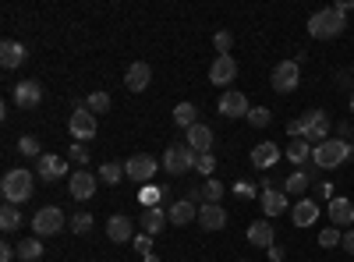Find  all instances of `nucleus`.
<instances>
[{"instance_id":"4468645a","label":"nucleus","mask_w":354,"mask_h":262,"mask_svg":"<svg viewBox=\"0 0 354 262\" xmlns=\"http://www.w3.org/2000/svg\"><path fill=\"white\" fill-rule=\"evenodd\" d=\"M25 61H28V50H25L21 43H15V39H4V43H0V64H4L8 71L21 68Z\"/></svg>"},{"instance_id":"dca6fc26","label":"nucleus","mask_w":354,"mask_h":262,"mask_svg":"<svg viewBox=\"0 0 354 262\" xmlns=\"http://www.w3.org/2000/svg\"><path fill=\"white\" fill-rule=\"evenodd\" d=\"M15 103L25 106V110L28 106H39L43 103V85L39 82H18L15 85Z\"/></svg>"},{"instance_id":"bb28decb","label":"nucleus","mask_w":354,"mask_h":262,"mask_svg":"<svg viewBox=\"0 0 354 262\" xmlns=\"http://www.w3.org/2000/svg\"><path fill=\"white\" fill-rule=\"evenodd\" d=\"M262 213H266V216L287 213V195H283V191H262Z\"/></svg>"},{"instance_id":"5701e85b","label":"nucleus","mask_w":354,"mask_h":262,"mask_svg":"<svg viewBox=\"0 0 354 262\" xmlns=\"http://www.w3.org/2000/svg\"><path fill=\"white\" fill-rule=\"evenodd\" d=\"M248 245H255V248H273V227H270V220L248 223Z\"/></svg>"},{"instance_id":"37998d69","label":"nucleus","mask_w":354,"mask_h":262,"mask_svg":"<svg viewBox=\"0 0 354 262\" xmlns=\"http://www.w3.org/2000/svg\"><path fill=\"white\" fill-rule=\"evenodd\" d=\"M71 160H75L78 167H82V163H88V149H85V145H78V142H75V145H71Z\"/></svg>"},{"instance_id":"c756f323","label":"nucleus","mask_w":354,"mask_h":262,"mask_svg":"<svg viewBox=\"0 0 354 262\" xmlns=\"http://www.w3.org/2000/svg\"><path fill=\"white\" fill-rule=\"evenodd\" d=\"M43 255V238H25L21 245H18V259L21 262H36Z\"/></svg>"},{"instance_id":"39448f33","label":"nucleus","mask_w":354,"mask_h":262,"mask_svg":"<svg viewBox=\"0 0 354 262\" xmlns=\"http://www.w3.org/2000/svg\"><path fill=\"white\" fill-rule=\"evenodd\" d=\"M298 121H301V138L312 145V149L322 145V142H330V113L326 110H308Z\"/></svg>"},{"instance_id":"393cba45","label":"nucleus","mask_w":354,"mask_h":262,"mask_svg":"<svg viewBox=\"0 0 354 262\" xmlns=\"http://www.w3.org/2000/svg\"><path fill=\"white\" fill-rule=\"evenodd\" d=\"M170 220H167V213L156 206V209H145V216H142V234H149V238H156V234H163V227H167Z\"/></svg>"},{"instance_id":"79ce46f5","label":"nucleus","mask_w":354,"mask_h":262,"mask_svg":"<svg viewBox=\"0 0 354 262\" xmlns=\"http://www.w3.org/2000/svg\"><path fill=\"white\" fill-rule=\"evenodd\" d=\"M213 170H216V156H213V153H205V156L198 160V174H205V178H209Z\"/></svg>"},{"instance_id":"6ab92c4d","label":"nucleus","mask_w":354,"mask_h":262,"mask_svg":"<svg viewBox=\"0 0 354 262\" xmlns=\"http://www.w3.org/2000/svg\"><path fill=\"white\" fill-rule=\"evenodd\" d=\"M106 238H110V241H117V245L128 241V238H135V223H131L124 213L110 216V220H106Z\"/></svg>"},{"instance_id":"a878e982","label":"nucleus","mask_w":354,"mask_h":262,"mask_svg":"<svg viewBox=\"0 0 354 262\" xmlns=\"http://www.w3.org/2000/svg\"><path fill=\"white\" fill-rule=\"evenodd\" d=\"M174 124H177V128H185V131L195 128V124H198V110H195V103H177V106H174Z\"/></svg>"},{"instance_id":"aec40b11","label":"nucleus","mask_w":354,"mask_h":262,"mask_svg":"<svg viewBox=\"0 0 354 262\" xmlns=\"http://www.w3.org/2000/svg\"><path fill=\"white\" fill-rule=\"evenodd\" d=\"M330 223L333 227H351L354 223V202L351 198H330Z\"/></svg>"},{"instance_id":"4be33fe9","label":"nucleus","mask_w":354,"mask_h":262,"mask_svg":"<svg viewBox=\"0 0 354 262\" xmlns=\"http://www.w3.org/2000/svg\"><path fill=\"white\" fill-rule=\"evenodd\" d=\"M71 195L82 202V198H93L96 195V178L88 170H75L71 174Z\"/></svg>"},{"instance_id":"f704fd0d","label":"nucleus","mask_w":354,"mask_h":262,"mask_svg":"<svg viewBox=\"0 0 354 262\" xmlns=\"http://www.w3.org/2000/svg\"><path fill=\"white\" fill-rule=\"evenodd\" d=\"M18 149H21V156H36V160L43 156L39 153V138H32V135H21L18 138Z\"/></svg>"},{"instance_id":"a19ab883","label":"nucleus","mask_w":354,"mask_h":262,"mask_svg":"<svg viewBox=\"0 0 354 262\" xmlns=\"http://www.w3.org/2000/svg\"><path fill=\"white\" fill-rule=\"evenodd\" d=\"M135 252L153 255V238H149V234H135Z\"/></svg>"},{"instance_id":"4c0bfd02","label":"nucleus","mask_w":354,"mask_h":262,"mask_svg":"<svg viewBox=\"0 0 354 262\" xmlns=\"http://www.w3.org/2000/svg\"><path fill=\"white\" fill-rule=\"evenodd\" d=\"M71 230H75V234H88V230H93V213H78L71 220Z\"/></svg>"},{"instance_id":"cd10ccee","label":"nucleus","mask_w":354,"mask_h":262,"mask_svg":"<svg viewBox=\"0 0 354 262\" xmlns=\"http://www.w3.org/2000/svg\"><path fill=\"white\" fill-rule=\"evenodd\" d=\"M287 160H290L294 167H305V163L312 160V145H308L305 138H298V142H290V145H287Z\"/></svg>"},{"instance_id":"6e6552de","label":"nucleus","mask_w":354,"mask_h":262,"mask_svg":"<svg viewBox=\"0 0 354 262\" xmlns=\"http://www.w3.org/2000/svg\"><path fill=\"white\" fill-rule=\"evenodd\" d=\"M298 78H301L298 61H280L273 68V89L277 93H294V89H298Z\"/></svg>"},{"instance_id":"09e8293b","label":"nucleus","mask_w":354,"mask_h":262,"mask_svg":"<svg viewBox=\"0 0 354 262\" xmlns=\"http://www.w3.org/2000/svg\"><path fill=\"white\" fill-rule=\"evenodd\" d=\"M287 135H294V138H301V121H290V124H287Z\"/></svg>"},{"instance_id":"f3484780","label":"nucleus","mask_w":354,"mask_h":262,"mask_svg":"<svg viewBox=\"0 0 354 262\" xmlns=\"http://www.w3.org/2000/svg\"><path fill=\"white\" fill-rule=\"evenodd\" d=\"M277 160H280L277 142H259L252 149V167L255 170H270V167H277Z\"/></svg>"},{"instance_id":"2eb2a0df","label":"nucleus","mask_w":354,"mask_h":262,"mask_svg":"<svg viewBox=\"0 0 354 262\" xmlns=\"http://www.w3.org/2000/svg\"><path fill=\"white\" fill-rule=\"evenodd\" d=\"M198 223H202V230H223V227H227L223 206H216V202H205V206H198Z\"/></svg>"},{"instance_id":"ea45409f","label":"nucleus","mask_w":354,"mask_h":262,"mask_svg":"<svg viewBox=\"0 0 354 262\" xmlns=\"http://www.w3.org/2000/svg\"><path fill=\"white\" fill-rule=\"evenodd\" d=\"M160 198H163V191H156V188H142V198H138V202H142L145 209H156V202H160Z\"/></svg>"},{"instance_id":"412c9836","label":"nucleus","mask_w":354,"mask_h":262,"mask_svg":"<svg viewBox=\"0 0 354 262\" xmlns=\"http://www.w3.org/2000/svg\"><path fill=\"white\" fill-rule=\"evenodd\" d=\"M192 149L198 153V156H205V153H213V131L205 128V124H195V128H188V138H185Z\"/></svg>"},{"instance_id":"0eeeda50","label":"nucleus","mask_w":354,"mask_h":262,"mask_svg":"<svg viewBox=\"0 0 354 262\" xmlns=\"http://www.w3.org/2000/svg\"><path fill=\"white\" fill-rule=\"evenodd\" d=\"M32 230H36V238H53V234H61L64 230V213L57 209V206H46L32 216Z\"/></svg>"},{"instance_id":"3c124183","label":"nucleus","mask_w":354,"mask_h":262,"mask_svg":"<svg viewBox=\"0 0 354 262\" xmlns=\"http://www.w3.org/2000/svg\"><path fill=\"white\" fill-rule=\"evenodd\" d=\"M142 262H163V259H160V255H145Z\"/></svg>"},{"instance_id":"9b49d317","label":"nucleus","mask_w":354,"mask_h":262,"mask_svg":"<svg viewBox=\"0 0 354 262\" xmlns=\"http://www.w3.org/2000/svg\"><path fill=\"white\" fill-rule=\"evenodd\" d=\"M36 174L50 185V181H61L64 174H68V163L61 160V156H53V153H43L39 160H36Z\"/></svg>"},{"instance_id":"72a5a7b5","label":"nucleus","mask_w":354,"mask_h":262,"mask_svg":"<svg viewBox=\"0 0 354 262\" xmlns=\"http://www.w3.org/2000/svg\"><path fill=\"white\" fill-rule=\"evenodd\" d=\"M340 241H344L340 227H322V230H319V245H322V248H337Z\"/></svg>"},{"instance_id":"1a4fd4ad","label":"nucleus","mask_w":354,"mask_h":262,"mask_svg":"<svg viewBox=\"0 0 354 262\" xmlns=\"http://www.w3.org/2000/svg\"><path fill=\"white\" fill-rule=\"evenodd\" d=\"M216 110L223 113V118H248V96L238 93V89H227V93H220Z\"/></svg>"},{"instance_id":"e433bc0d","label":"nucleus","mask_w":354,"mask_h":262,"mask_svg":"<svg viewBox=\"0 0 354 262\" xmlns=\"http://www.w3.org/2000/svg\"><path fill=\"white\" fill-rule=\"evenodd\" d=\"M270 121H273V118H270V110H266V106H252V110H248V124H252V128H266Z\"/></svg>"},{"instance_id":"7ed1b4c3","label":"nucleus","mask_w":354,"mask_h":262,"mask_svg":"<svg viewBox=\"0 0 354 262\" xmlns=\"http://www.w3.org/2000/svg\"><path fill=\"white\" fill-rule=\"evenodd\" d=\"M0 191H4V202L8 206H18V202H25L28 195H32V170H8L4 181H0Z\"/></svg>"},{"instance_id":"423d86ee","label":"nucleus","mask_w":354,"mask_h":262,"mask_svg":"<svg viewBox=\"0 0 354 262\" xmlns=\"http://www.w3.org/2000/svg\"><path fill=\"white\" fill-rule=\"evenodd\" d=\"M156 170H160V163H156L153 156L138 153V156H131V160L124 163V178H131L135 185H145V188H149V181L156 178Z\"/></svg>"},{"instance_id":"f257e3e1","label":"nucleus","mask_w":354,"mask_h":262,"mask_svg":"<svg viewBox=\"0 0 354 262\" xmlns=\"http://www.w3.org/2000/svg\"><path fill=\"white\" fill-rule=\"evenodd\" d=\"M344 28H347V15H340L337 8H322L308 18V32L315 39H337L344 36Z\"/></svg>"},{"instance_id":"b1692460","label":"nucleus","mask_w":354,"mask_h":262,"mask_svg":"<svg viewBox=\"0 0 354 262\" xmlns=\"http://www.w3.org/2000/svg\"><path fill=\"white\" fill-rule=\"evenodd\" d=\"M290 216H294V227H312L319 220V206L312 198H298V206L290 209Z\"/></svg>"},{"instance_id":"a18cd8bd","label":"nucleus","mask_w":354,"mask_h":262,"mask_svg":"<svg viewBox=\"0 0 354 262\" xmlns=\"http://www.w3.org/2000/svg\"><path fill=\"white\" fill-rule=\"evenodd\" d=\"M340 245H344L347 255H354V230H344V241H340Z\"/></svg>"},{"instance_id":"c85d7f7f","label":"nucleus","mask_w":354,"mask_h":262,"mask_svg":"<svg viewBox=\"0 0 354 262\" xmlns=\"http://www.w3.org/2000/svg\"><path fill=\"white\" fill-rule=\"evenodd\" d=\"M308 185H312L308 174H305V170H294V174H287L283 191H287V195H305V191H308Z\"/></svg>"},{"instance_id":"f8f14e48","label":"nucleus","mask_w":354,"mask_h":262,"mask_svg":"<svg viewBox=\"0 0 354 262\" xmlns=\"http://www.w3.org/2000/svg\"><path fill=\"white\" fill-rule=\"evenodd\" d=\"M167 220H170L174 227H188L192 220H198V206H195L192 198H177L174 206L167 209Z\"/></svg>"},{"instance_id":"de8ad7c7","label":"nucleus","mask_w":354,"mask_h":262,"mask_svg":"<svg viewBox=\"0 0 354 262\" xmlns=\"http://www.w3.org/2000/svg\"><path fill=\"white\" fill-rule=\"evenodd\" d=\"M333 8H337V11H340V15H347V11H351V8H354V0H337V4H333Z\"/></svg>"},{"instance_id":"8fccbe9b","label":"nucleus","mask_w":354,"mask_h":262,"mask_svg":"<svg viewBox=\"0 0 354 262\" xmlns=\"http://www.w3.org/2000/svg\"><path fill=\"white\" fill-rule=\"evenodd\" d=\"M238 195H248L252 198L255 195V185H238Z\"/></svg>"},{"instance_id":"20e7f679","label":"nucleus","mask_w":354,"mask_h":262,"mask_svg":"<svg viewBox=\"0 0 354 262\" xmlns=\"http://www.w3.org/2000/svg\"><path fill=\"white\" fill-rule=\"evenodd\" d=\"M198 153L192 149L188 142H170L167 153H163V170L170 174H188V170H198Z\"/></svg>"},{"instance_id":"9d476101","label":"nucleus","mask_w":354,"mask_h":262,"mask_svg":"<svg viewBox=\"0 0 354 262\" xmlns=\"http://www.w3.org/2000/svg\"><path fill=\"white\" fill-rule=\"evenodd\" d=\"M68 128H71V135H75L78 142H85V138H93V135L100 131V124H96V113H88L85 106H78V110L71 113V121H68Z\"/></svg>"},{"instance_id":"c9c22d12","label":"nucleus","mask_w":354,"mask_h":262,"mask_svg":"<svg viewBox=\"0 0 354 262\" xmlns=\"http://www.w3.org/2000/svg\"><path fill=\"white\" fill-rule=\"evenodd\" d=\"M202 198H205V202H216V206H220V198H223V185H220L216 178H209V181H205V188H202Z\"/></svg>"},{"instance_id":"2f4dec72","label":"nucleus","mask_w":354,"mask_h":262,"mask_svg":"<svg viewBox=\"0 0 354 262\" xmlns=\"http://www.w3.org/2000/svg\"><path fill=\"white\" fill-rule=\"evenodd\" d=\"M0 227H4L8 234H11V230H18L21 227V213L15 206H4V209H0Z\"/></svg>"},{"instance_id":"603ef678","label":"nucleus","mask_w":354,"mask_h":262,"mask_svg":"<svg viewBox=\"0 0 354 262\" xmlns=\"http://www.w3.org/2000/svg\"><path fill=\"white\" fill-rule=\"evenodd\" d=\"M351 113H354V93H351Z\"/></svg>"},{"instance_id":"f03ea898","label":"nucleus","mask_w":354,"mask_h":262,"mask_svg":"<svg viewBox=\"0 0 354 262\" xmlns=\"http://www.w3.org/2000/svg\"><path fill=\"white\" fill-rule=\"evenodd\" d=\"M351 156H354V145L344 142V138H330V142H322V145H315V149H312V163L319 170H337Z\"/></svg>"},{"instance_id":"473e14b6","label":"nucleus","mask_w":354,"mask_h":262,"mask_svg":"<svg viewBox=\"0 0 354 262\" xmlns=\"http://www.w3.org/2000/svg\"><path fill=\"white\" fill-rule=\"evenodd\" d=\"M85 110L88 113H106L110 110V93H93L85 100Z\"/></svg>"},{"instance_id":"7c9ffc66","label":"nucleus","mask_w":354,"mask_h":262,"mask_svg":"<svg viewBox=\"0 0 354 262\" xmlns=\"http://www.w3.org/2000/svg\"><path fill=\"white\" fill-rule=\"evenodd\" d=\"M121 178H124V163H103L100 167V181L103 185H117Z\"/></svg>"},{"instance_id":"49530a36","label":"nucleus","mask_w":354,"mask_h":262,"mask_svg":"<svg viewBox=\"0 0 354 262\" xmlns=\"http://www.w3.org/2000/svg\"><path fill=\"white\" fill-rule=\"evenodd\" d=\"M266 252H270V262H283V248H280V245H273V248H266Z\"/></svg>"},{"instance_id":"a211bd4d","label":"nucleus","mask_w":354,"mask_h":262,"mask_svg":"<svg viewBox=\"0 0 354 262\" xmlns=\"http://www.w3.org/2000/svg\"><path fill=\"white\" fill-rule=\"evenodd\" d=\"M149 78H153V68L142 64V61H135V64L128 68V75H124V85H128L131 93H145V89H149Z\"/></svg>"},{"instance_id":"c03bdc74","label":"nucleus","mask_w":354,"mask_h":262,"mask_svg":"<svg viewBox=\"0 0 354 262\" xmlns=\"http://www.w3.org/2000/svg\"><path fill=\"white\" fill-rule=\"evenodd\" d=\"M15 259H18V248H11L4 241V245H0V262H15Z\"/></svg>"},{"instance_id":"58836bf2","label":"nucleus","mask_w":354,"mask_h":262,"mask_svg":"<svg viewBox=\"0 0 354 262\" xmlns=\"http://www.w3.org/2000/svg\"><path fill=\"white\" fill-rule=\"evenodd\" d=\"M213 43H216V53L223 57V53H230V46H234V36L227 32V28H220V32L213 36Z\"/></svg>"},{"instance_id":"ddd939ff","label":"nucleus","mask_w":354,"mask_h":262,"mask_svg":"<svg viewBox=\"0 0 354 262\" xmlns=\"http://www.w3.org/2000/svg\"><path fill=\"white\" fill-rule=\"evenodd\" d=\"M234 78H238V64H234V57H230V53L216 57L213 68H209V82H213V85H230Z\"/></svg>"}]
</instances>
